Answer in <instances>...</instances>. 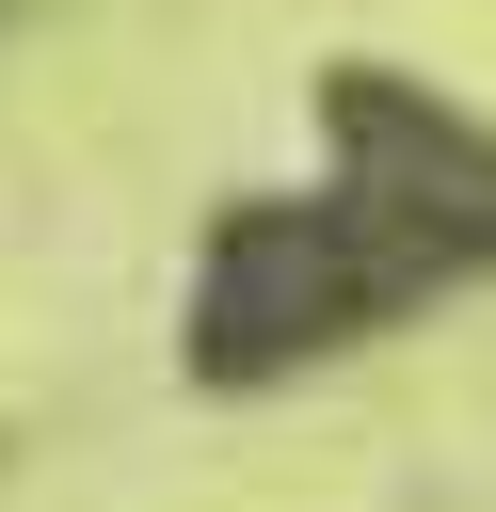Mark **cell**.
I'll return each instance as SVG.
<instances>
[{
    "label": "cell",
    "instance_id": "cell-1",
    "mask_svg": "<svg viewBox=\"0 0 496 512\" xmlns=\"http://www.w3.org/2000/svg\"><path fill=\"white\" fill-rule=\"evenodd\" d=\"M480 272H496V128L400 64H336L320 176L208 224L176 352H192V384H288V368H320Z\"/></svg>",
    "mask_w": 496,
    "mask_h": 512
}]
</instances>
